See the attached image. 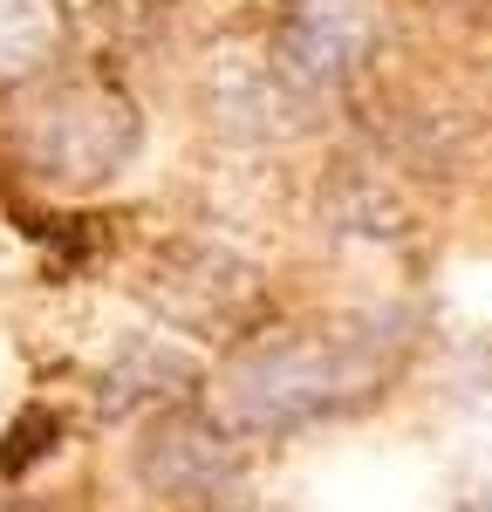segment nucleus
Instances as JSON below:
<instances>
[{
    "mask_svg": "<svg viewBox=\"0 0 492 512\" xmlns=\"http://www.w3.org/2000/svg\"><path fill=\"white\" fill-rule=\"evenodd\" d=\"M410 355L404 315H315L294 328H260L226 355L212 403L233 437H281L342 417L397 383Z\"/></svg>",
    "mask_w": 492,
    "mask_h": 512,
    "instance_id": "f257e3e1",
    "label": "nucleus"
},
{
    "mask_svg": "<svg viewBox=\"0 0 492 512\" xmlns=\"http://www.w3.org/2000/svg\"><path fill=\"white\" fill-rule=\"evenodd\" d=\"M0 151L41 185H103L137 151V110L103 76H41L7 96L0 110Z\"/></svg>",
    "mask_w": 492,
    "mask_h": 512,
    "instance_id": "f03ea898",
    "label": "nucleus"
},
{
    "mask_svg": "<svg viewBox=\"0 0 492 512\" xmlns=\"http://www.w3.org/2000/svg\"><path fill=\"white\" fill-rule=\"evenodd\" d=\"M144 301L185 335L246 349L267 321V280H260V267H246L240 253H226L212 239H171L144 267Z\"/></svg>",
    "mask_w": 492,
    "mask_h": 512,
    "instance_id": "7ed1b4c3",
    "label": "nucleus"
},
{
    "mask_svg": "<svg viewBox=\"0 0 492 512\" xmlns=\"http://www.w3.org/2000/svg\"><path fill=\"white\" fill-rule=\"evenodd\" d=\"M137 485H144L151 499H164V506H178V512L226 506L246 485L240 437L226 431L219 417L192 410V403L158 410L151 431H144V444H137Z\"/></svg>",
    "mask_w": 492,
    "mask_h": 512,
    "instance_id": "20e7f679",
    "label": "nucleus"
},
{
    "mask_svg": "<svg viewBox=\"0 0 492 512\" xmlns=\"http://www.w3.org/2000/svg\"><path fill=\"white\" fill-rule=\"evenodd\" d=\"M267 48L301 96H335L376 62L383 0H281Z\"/></svg>",
    "mask_w": 492,
    "mask_h": 512,
    "instance_id": "39448f33",
    "label": "nucleus"
},
{
    "mask_svg": "<svg viewBox=\"0 0 492 512\" xmlns=\"http://www.w3.org/2000/svg\"><path fill=\"white\" fill-rule=\"evenodd\" d=\"M199 383V369H192V355H178L171 342L158 335H144V342H123L110 355V369H103V383H96V410L103 417H137V410H158L171 403L178 410V396Z\"/></svg>",
    "mask_w": 492,
    "mask_h": 512,
    "instance_id": "423d86ee",
    "label": "nucleus"
},
{
    "mask_svg": "<svg viewBox=\"0 0 492 512\" xmlns=\"http://www.w3.org/2000/svg\"><path fill=\"white\" fill-rule=\"evenodd\" d=\"M62 55V7L55 0H0V82L28 89Z\"/></svg>",
    "mask_w": 492,
    "mask_h": 512,
    "instance_id": "0eeeda50",
    "label": "nucleus"
},
{
    "mask_svg": "<svg viewBox=\"0 0 492 512\" xmlns=\"http://www.w3.org/2000/svg\"><path fill=\"white\" fill-rule=\"evenodd\" d=\"M55 451V417L48 410H21L14 424H7V451H0V472L7 478H21L35 458H48Z\"/></svg>",
    "mask_w": 492,
    "mask_h": 512,
    "instance_id": "6e6552de",
    "label": "nucleus"
},
{
    "mask_svg": "<svg viewBox=\"0 0 492 512\" xmlns=\"http://www.w3.org/2000/svg\"><path fill=\"white\" fill-rule=\"evenodd\" d=\"M0 512H21V506H7V499H0Z\"/></svg>",
    "mask_w": 492,
    "mask_h": 512,
    "instance_id": "1a4fd4ad",
    "label": "nucleus"
}]
</instances>
